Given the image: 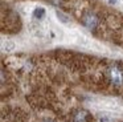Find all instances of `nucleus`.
<instances>
[{
	"instance_id": "7ed1b4c3",
	"label": "nucleus",
	"mask_w": 123,
	"mask_h": 122,
	"mask_svg": "<svg viewBox=\"0 0 123 122\" xmlns=\"http://www.w3.org/2000/svg\"><path fill=\"white\" fill-rule=\"evenodd\" d=\"M91 118L90 113L86 110H77L73 115V122H89Z\"/></svg>"
},
{
	"instance_id": "423d86ee",
	"label": "nucleus",
	"mask_w": 123,
	"mask_h": 122,
	"mask_svg": "<svg viewBox=\"0 0 123 122\" xmlns=\"http://www.w3.org/2000/svg\"><path fill=\"white\" fill-rule=\"evenodd\" d=\"M13 48H15V44H13V42H11V41H7V42H4V44H3V49L7 50V52L12 50Z\"/></svg>"
},
{
	"instance_id": "f257e3e1",
	"label": "nucleus",
	"mask_w": 123,
	"mask_h": 122,
	"mask_svg": "<svg viewBox=\"0 0 123 122\" xmlns=\"http://www.w3.org/2000/svg\"><path fill=\"white\" fill-rule=\"evenodd\" d=\"M106 76L112 86H115V88L123 86V69L119 65L109 66L106 70Z\"/></svg>"
},
{
	"instance_id": "f03ea898",
	"label": "nucleus",
	"mask_w": 123,
	"mask_h": 122,
	"mask_svg": "<svg viewBox=\"0 0 123 122\" xmlns=\"http://www.w3.org/2000/svg\"><path fill=\"white\" fill-rule=\"evenodd\" d=\"M82 23L86 28L95 29V27L98 25V17L94 13H86V15L82 16Z\"/></svg>"
},
{
	"instance_id": "0eeeda50",
	"label": "nucleus",
	"mask_w": 123,
	"mask_h": 122,
	"mask_svg": "<svg viewBox=\"0 0 123 122\" xmlns=\"http://www.w3.org/2000/svg\"><path fill=\"white\" fill-rule=\"evenodd\" d=\"M44 122H54V121H53V119H45Z\"/></svg>"
},
{
	"instance_id": "20e7f679",
	"label": "nucleus",
	"mask_w": 123,
	"mask_h": 122,
	"mask_svg": "<svg viewBox=\"0 0 123 122\" xmlns=\"http://www.w3.org/2000/svg\"><path fill=\"white\" fill-rule=\"evenodd\" d=\"M44 16H45V9H44L43 7H38L35 9V12H33V17L37 19V20H43Z\"/></svg>"
},
{
	"instance_id": "39448f33",
	"label": "nucleus",
	"mask_w": 123,
	"mask_h": 122,
	"mask_svg": "<svg viewBox=\"0 0 123 122\" xmlns=\"http://www.w3.org/2000/svg\"><path fill=\"white\" fill-rule=\"evenodd\" d=\"M57 17H58L60 20L62 21V23H69V21H70L69 17H68L66 15H64L62 12H60V11H57Z\"/></svg>"
}]
</instances>
